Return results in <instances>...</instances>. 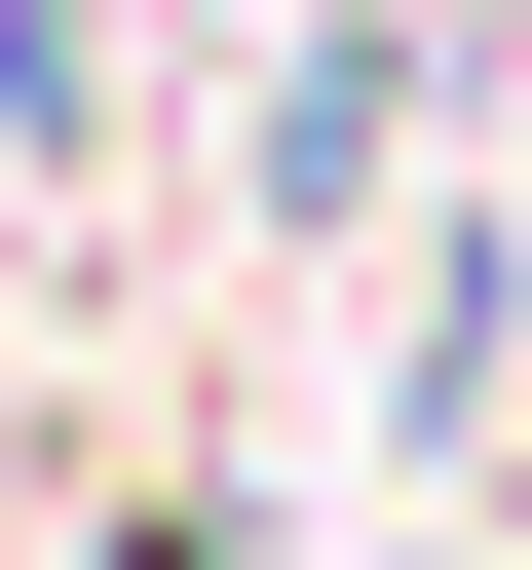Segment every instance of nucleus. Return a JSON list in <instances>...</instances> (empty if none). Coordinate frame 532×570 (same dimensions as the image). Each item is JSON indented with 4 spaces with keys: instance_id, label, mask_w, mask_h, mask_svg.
<instances>
[{
    "instance_id": "nucleus-2",
    "label": "nucleus",
    "mask_w": 532,
    "mask_h": 570,
    "mask_svg": "<svg viewBox=\"0 0 532 570\" xmlns=\"http://www.w3.org/2000/svg\"><path fill=\"white\" fill-rule=\"evenodd\" d=\"M115 570H228V532H115Z\"/></svg>"
},
{
    "instance_id": "nucleus-1",
    "label": "nucleus",
    "mask_w": 532,
    "mask_h": 570,
    "mask_svg": "<svg viewBox=\"0 0 532 570\" xmlns=\"http://www.w3.org/2000/svg\"><path fill=\"white\" fill-rule=\"evenodd\" d=\"M77 115H115V77H77V0H0V153H77Z\"/></svg>"
}]
</instances>
